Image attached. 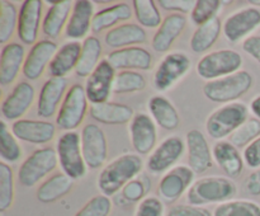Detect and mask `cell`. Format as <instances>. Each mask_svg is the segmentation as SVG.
Masks as SVG:
<instances>
[{"mask_svg": "<svg viewBox=\"0 0 260 216\" xmlns=\"http://www.w3.org/2000/svg\"><path fill=\"white\" fill-rule=\"evenodd\" d=\"M88 97L85 86L81 84H73L69 88L62 104L56 116V126L65 132L75 131L83 124L88 112Z\"/></svg>", "mask_w": 260, "mask_h": 216, "instance_id": "52a82bcc", "label": "cell"}, {"mask_svg": "<svg viewBox=\"0 0 260 216\" xmlns=\"http://www.w3.org/2000/svg\"><path fill=\"white\" fill-rule=\"evenodd\" d=\"M185 144L182 137L169 136L160 142L149 157L146 163L147 169L154 174L169 172L174 164L184 154Z\"/></svg>", "mask_w": 260, "mask_h": 216, "instance_id": "4fadbf2b", "label": "cell"}, {"mask_svg": "<svg viewBox=\"0 0 260 216\" xmlns=\"http://www.w3.org/2000/svg\"><path fill=\"white\" fill-rule=\"evenodd\" d=\"M132 18V8L127 3H117V4L111 5L108 8L99 10L95 13L91 23V30L94 33H101L106 29H112V28L123 24Z\"/></svg>", "mask_w": 260, "mask_h": 216, "instance_id": "4dcf8cb0", "label": "cell"}, {"mask_svg": "<svg viewBox=\"0 0 260 216\" xmlns=\"http://www.w3.org/2000/svg\"><path fill=\"white\" fill-rule=\"evenodd\" d=\"M132 9L141 27L159 28L162 23L157 3L154 0H134Z\"/></svg>", "mask_w": 260, "mask_h": 216, "instance_id": "d590c367", "label": "cell"}, {"mask_svg": "<svg viewBox=\"0 0 260 216\" xmlns=\"http://www.w3.org/2000/svg\"><path fill=\"white\" fill-rule=\"evenodd\" d=\"M260 27V9L246 7L230 14L223 23V35L231 43L250 37L251 33Z\"/></svg>", "mask_w": 260, "mask_h": 216, "instance_id": "7c38bea8", "label": "cell"}, {"mask_svg": "<svg viewBox=\"0 0 260 216\" xmlns=\"http://www.w3.org/2000/svg\"><path fill=\"white\" fill-rule=\"evenodd\" d=\"M222 4L223 2L220 0H197L194 9L190 13V19L197 25L205 24L208 20L217 17Z\"/></svg>", "mask_w": 260, "mask_h": 216, "instance_id": "7bdbcfd3", "label": "cell"}, {"mask_svg": "<svg viewBox=\"0 0 260 216\" xmlns=\"http://www.w3.org/2000/svg\"><path fill=\"white\" fill-rule=\"evenodd\" d=\"M222 28V23H221V19L218 17L208 20L205 24L198 25L197 29L193 32L189 42L193 52L202 53L210 50L217 42Z\"/></svg>", "mask_w": 260, "mask_h": 216, "instance_id": "e575fe53", "label": "cell"}, {"mask_svg": "<svg viewBox=\"0 0 260 216\" xmlns=\"http://www.w3.org/2000/svg\"><path fill=\"white\" fill-rule=\"evenodd\" d=\"M238 195L235 183L226 177L208 175L193 183L187 192V201L193 206H205L210 203H223Z\"/></svg>", "mask_w": 260, "mask_h": 216, "instance_id": "7a4b0ae2", "label": "cell"}, {"mask_svg": "<svg viewBox=\"0 0 260 216\" xmlns=\"http://www.w3.org/2000/svg\"><path fill=\"white\" fill-rule=\"evenodd\" d=\"M194 175L196 173L189 165H177L172 168L162 175L157 186L160 197L169 203L179 200L196 182Z\"/></svg>", "mask_w": 260, "mask_h": 216, "instance_id": "8fae6325", "label": "cell"}, {"mask_svg": "<svg viewBox=\"0 0 260 216\" xmlns=\"http://www.w3.org/2000/svg\"><path fill=\"white\" fill-rule=\"evenodd\" d=\"M248 107L240 102L223 104L208 116L206 130L212 139L221 141L231 136L248 119Z\"/></svg>", "mask_w": 260, "mask_h": 216, "instance_id": "277c9868", "label": "cell"}, {"mask_svg": "<svg viewBox=\"0 0 260 216\" xmlns=\"http://www.w3.org/2000/svg\"><path fill=\"white\" fill-rule=\"evenodd\" d=\"M157 5L167 12L187 14L192 13V10L194 9L196 2L194 0H160L157 2Z\"/></svg>", "mask_w": 260, "mask_h": 216, "instance_id": "c3c4849f", "label": "cell"}, {"mask_svg": "<svg viewBox=\"0 0 260 216\" xmlns=\"http://www.w3.org/2000/svg\"><path fill=\"white\" fill-rule=\"evenodd\" d=\"M185 145L188 151V165L196 174H203L213 165V155L205 135L197 129L187 132Z\"/></svg>", "mask_w": 260, "mask_h": 216, "instance_id": "e0dca14e", "label": "cell"}, {"mask_svg": "<svg viewBox=\"0 0 260 216\" xmlns=\"http://www.w3.org/2000/svg\"><path fill=\"white\" fill-rule=\"evenodd\" d=\"M142 167L144 163L137 154H123L116 158L99 173L96 180L99 191L107 197L114 196L141 173Z\"/></svg>", "mask_w": 260, "mask_h": 216, "instance_id": "6da1fadb", "label": "cell"}, {"mask_svg": "<svg viewBox=\"0 0 260 216\" xmlns=\"http://www.w3.org/2000/svg\"><path fill=\"white\" fill-rule=\"evenodd\" d=\"M258 137H260V119L248 118L231 135L230 142L236 147H244L250 145Z\"/></svg>", "mask_w": 260, "mask_h": 216, "instance_id": "b9f144b4", "label": "cell"}, {"mask_svg": "<svg viewBox=\"0 0 260 216\" xmlns=\"http://www.w3.org/2000/svg\"><path fill=\"white\" fill-rule=\"evenodd\" d=\"M50 8L46 12L42 20V32L46 37L57 38L69 22L71 12L75 3L71 0H61V2H46Z\"/></svg>", "mask_w": 260, "mask_h": 216, "instance_id": "4316f807", "label": "cell"}, {"mask_svg": "<svg viewBox=\"0 0 260 216\" xmlns=\"http://www.w3.org/2000/svg\"><path fill=\"white\" fill-rule=\"evenodd\" d=\"M57 50V45L48 38L35 43L25 57L22 70L23 75L28 80H37L38 78H41V75L45 73V69L50 66Z\"/></svg>", "mask_w": 260, "mask_h": 216, "instance_id": "ac0fdd59", "label": "cell"}, {"mask_svg": "<svg viewBox=\"0 0 260 216\" xmlns=\"http://www.w3.org/2000/svg\"><path fill=\"white\" fill-rule=\"evenodd\" d=\"M147 36L144 27L136 23H123L112 28L104 36V43L108 47L119 50V48L132 47L146 42Z\"/></svg>", "mask_w": 260, "mask_h": 216, "instance_id": "484cf974", "label": "cell"}, {"mask_svg": "<svg viewBox=\"0 0 260 216\" xmlns=\"http://www.w3.org/2000/svg\"><path fill=\"white\" fill-rule=\"evenodd\" d=\"M73 187L74 179L65 173H56L41 183L36 192V197L42 203H52L65 197Z\"/></svg>", "mask_w": 260, "mask_h": 216, "instance_id": "d6a6232c", "label": "cell"}, {"mask_svg": "<svg viewBox=\"0 0 260 216\" xmlns=\"http://www.w3.org/2000/svg\"><path fill=\"white\" fill-rule=\"evenodd\" d=\"M146 88V79L139 71L124 70L116 74L113 83V93L127 94L141 91Z\"/></svg>", "mask_w": 260, "mask_h": 216, "instance_id": "ab89813d", "label": "cell"}, {"mask_svg": "<svg viewBox=\"0 0 260 216\" xmlns=\"http://www.w3.org/2000/svg\"><path fill=\"white\" fill-rule=\"evenodd\" d=\"M116 78V69L106 60H102L95 70L90 74L85 83V93L91 104H101L108 102L113 91Z\"/></svg>", "mask_w": 260, "mask_h": 216, "instance_id": "5bb4252c", "label": "cell"}, {"mask_svg": "<svg viewBox=\"0 0 260 216\" xmlns=\"http://www.w3.org/2000/svg\"><path fill=\"white\" fill-rule=\"evenodd\" d=\"M42 12L43 2L41 0H25L20 5L17 33L24 45L33 46L38 42L37 38L41 28Z\"/></svg>", "mask_w": 260, "mask_h": 216, "instance_id": "2e32d148", "label": "cell"}, {"mask_svg": "<svg viewBox=\"0 0 260 216\" xmlns=\"http://www.w3.org/2000/svg\"><path fill=\"white\" fill-rule=\"evenodd\" d=\"M190 60L187 53L170 52L157 65L154 74V86L157 91H167L188 73Z\"/></svg>", "mask_w": 260, "mask_h": 216, "instance_id": "30bf717a", "label": "cell"}, {"mask_svg": "<svg viewBox=\"0 0 260 216\" xmlns=\"http://www.w3.org/2000/svg\"><path fill=\"white\" fill-rule=\"evenodd\" d=\"M22 157V147L8 127L5 119L0 122V158L4 163H15Z\"/></svg>", "mask_w": 260, "mask_h": 216, "instance_id": "f35d334b", "label": "cell"}, {"mask_svg": "<svg viewBox=\"0 0 260 216\" xmlns=\"http://www.w3.org/2000/svg\"><path fill=\"white\" fill-rule=\"evenodd\" d=\"M68 84L66 78H50L45 81L37 99V114L41 118H50L60 109L69 90Z\"/></svg>", "mask_w": 260, "mask_h": 216, "instance_id": "ffe728a7", "label": "cell"}, {"mask_svg": "<svg viewBox=\"0 0 260 216\" xmlns=\"http://www.w3.org/2000/svg\"><path fill=\"white\" fill-rule=\"evenodd\" d=\"M112 206L111 198L101 193L91 197L74 216H109Z\"/></svg>", "mask_w": 260, "mask_h": 216, "instance_id": "f6af8a7d", "label": "cell"}, {"mask_svg": "<svg viewBox=\"0 0 260 216\" xmlns=\"http://www.w3.org/2000/svg\"><path fill=\"white\" fill-rule=\"evenodd\" d=\"M57 164L58 157L56 149L50 146L41 147L30 152L20 164L18 169V180L23 187H35L43 178L51 174Z\"/></svg>", "mask_w": 260, "mask_h": 216, "instance_id": "5b68a950", "label": "cell"}, {"mask_svg": "<svg viewBox=\"0 0 260 216\" xmlns=\"http://www.w3.org/2000/svg\"><path fill=\"white\" fill-rule=\"evenodd\" d=\"M25 50L18 42H9L4 45L0 55V84L3 86L10 85L23 70L25 61Z\"/></svg>", "mask_w": 260, "mask_h": 216, "instance_id": "d4e9b609", "label": "cell"}, {"mask_svg": "<svg viewBox=\"0 0 260 216\" xmlns=\"http://www.w3.org/2000/svg\"><path fill=\"white\" fill-rule=\"evenodd\" d=\"M244 162L251 169L260 168V137L254 140L244 150Z\"/></svg>", "mask_w": 260, "mask_h": 216, "instance_id": "681fc988", "label": "cell"}, {"mask_svg": "<svg viewBox=\"0 0 260 216\" xmlns=\"http://www.w3.org/2000/svg\"><path fill=\"white\" fill-rule=\"evenodd\" d=\"M81 53L79 58L78 66L75 69V74L79 78H86L90 76L101 63L102 56V43L94 36H89L81 43Z\"/></svg>", "mask_w": 260, "mask_h": 216, "instance_id": "836d02e7", "label": "cell"}, {"mask_svg": "<svg viewBox=\"0 0 260 216\" xmlns=\"http://www.w3.org/2000/svg\"><path fill=\"white\" fill-rule=\"evenodd\" d=\"M241 65L243 57L238 51L217 50L203 56L197 63L196 70L201 78L211 81L238 73Z\"/></svg>", "mask_w": 260, "mask_h": 216, "instance_id": "ba28073f", "label": "cell"}, {"mask_svg": "<svg viewBox=\"0 0 260 216\" xmlns=\"http://www.w3.org/2000/svg\"><path fill=\"white\" fill-rule=\"evenodd\" d=\"M89 112H90L91 118L103 125L128 124L136 116L131 107L127 104L116 103V102L91 104Z\"/></svg>", "mask_w": 260, "mask_h": 216, "instance_id": "f1b7e54d", "label": "cell"}, {"mask_svg": "<svg viewBox=\"0 0 260 216\" xmlns=\"http://www.w3.org/2000/svg\"><path fill=\"white\" fill-rule=\"evenodd\" d=\"M56 151L62 173L74 180L81 179L86 175L88 167L81 151V136L76 131L63 132L57 140Z\"/></svg>", "mask_w": 260, "mask_h": 216, "instance_id": "8992f818", "label": "cell"}, {"mask_svg": "<svg viewBox=\"0 0 260 216\" xmlns=\"http://www.w3.org/2000/svg\"><path fill=\"white\" fill-rule=\"evenodd\" d=\"M245 190L249 195L260 196V168L248 175L245 180Z\"/></svg>", "mask_w": 260, "mask_h": 216, "instance_id": "816d5d0a", "label": "cell"}, {"mask_svg": "<svg viewBox=\"0 0 260 216\" xmlns=\"http://www.w3.org/2000/svg\"><path fill=\"white\" fill-rule=\"evenodd\" d=\"M147 108L152 119L161 129L173 131L178 129L180 124V117L174 104L164 96H152L147 102Z\"/></svg>", "mask_w": 260, "mask_h": 216, "instance_id": "1f68e13d", "label": "cell"}, {"mask_svg": "<svg viewBox=\"0 0 260 216\" xmlns=\"http://www.w3.org/2000/svg\"><path fill=\"white\" fill-rule=\"evenodd\" d=\"M185 25H187V17L184 14H178V13L168 14L152 37L151 46L154 51L159 53L169 51L173 43L183 33Z\"/></svg>", "mask_w": 260, "mask_h": 216, "instance_id": "cb8c5ba5", "label": "cell"}, {"mask_svg": "<svg viewBox=\"0 0 260 216\" xmlns=\"http://www.w3.org/2000/svg\"><path fill=\"white\" fill-rule=\"evenodd\" d=\"M250 109H251V112H253V113L255 114L256 118L260 119V96L255 97V98H254L253 101H251Z\"/></svg>", "mask_w": 260, "mask_h": 216, "instance_id": "f5cc1de1", "label": "cell"}, {"mask_svg": "<svg viewBox=\"0 0 260 216\" xmlns=\"http://www.w3.org/2000/svg\"><path fill=\"white\" fill-rule=\"evenodd\" d=\"M107 61L113 66L116 70H150L152 66V56L150 51L144 47L119 48L113 50L107 55Z\"/></svg>", "mask_w": 260, "mask_h": 216, "instance_id": "7402d4cb", "label": "cell"}, {"mask_svg": "<svg viewBox=\"0 0 260 216\" xmlns=\"http://www.w3.org/2000/svg\"><path fill=\"white\" fill-rule=\"evenodd\" d=\"M167 216H213L208 208L202 207V206H193V205H174L168 210Z\"/></svg>", "mask_w": 260, "mask_h": 216, "instance_id": "7dc6e473", "label": "cell"}, {"mask_svg": "<svg viewBox=\"0 0 260 216\" xmlns=\"http://www.w3.org/2000/svg\"><path fill=\"white\" fill-rule=\"evenodd\" d=\"M150 183L147 175L142 174L140 177H136L131 182L127 183L121 191L122 200L126 201L127 203L141 202L145 198V195L149 191Z\"/></svg>", "mask_w": 260, "mask_h": 216, "instance_id": "ee69618b", "label": "cell"}, {"mask_svg": "<svg viewBox=\"0 0 260 216\" xmlns=\"http://www.w3.org/2000/svg\"><path fill=\"white\" fill-rule=\"evenodd\" d=\"M250 4H253V5H260V2H256V0H253V2H250Z\"/></svg>", "mask_w": 260, "mask_h": 216, "instance_id": "db71d44e", "label": "cell"}, {"mask_svg": "<svg viewBox=\"0 0 260 216\" xmlns=\"http://www.w3.org/2000/svg\"><path fill=\"white\" fill-rule=\"evenodd\" d=\"M10 131L20 141L35 145H43L52 141L56 135V126L43 119H18L13 122Z\"/></svg>", "mask_w": 260, "mask_h": 216, "instance_id": "d6986e66", "label": "cell"}, {"mask_svg": "<svg viewBox=\"0 0 260 216\" xmlns=\"http://www.w3.org/2000/svg\"><path fill=\"white\" fill-rule=\"evenodd\" d=\"M94 3L90 0H78L75 2L69 22L65 28V37L71 41L85 40L89 30L91 29V23L95 15Z\"/></svg>", "mask_w": 260, "mask_h": 216, "instance_id": "603a6c76", "label": "cell"}, {"mask_svg": "<svg viewBox=\"0 0 260 216\" xmlns=\"http://www.w3.org/2000/svg\"><path fill=\"white\" fill-rule=\"evenodd\" d=\"M135 216H165L164 202L155 196H147L139 202Z\"/></svg>", "mask_w": 260, "mask_h": 216, "instance_id": "bcb514c9", "label": "cell"}, {"mask_svg": "<svg viewBox=\"0 0 260 216\" xmlns=\"http://www.w3.org/2000/svg\"><path fill=\"white\" fill-rule=\"evenodd\" d=\"M129 139L139 154L146 155L151 152L157 139L154 119L146 113H137L129 122Z\"/></svg>", "mask_w": 260, "mask_h": 216, "instance_id": "44dd1931", "label": "cell"}, {"mask_svg": "<svg viewBox=\"0 0 260 216\" xmlns=\"http://www.w3.org/2000/svg\"><path fill=\"white\" fill-rule=\"evenodd\" d=\"M213 158L229 178H238L243 173L244 158L238 147L230 141L221 140L216 142L213 146Z\"/></svg>", "mask_w": 260, "mask_h": 216, "instance_id": "f546056e", "label": "cell"}, {"mask_svg": "<svg viewBox=\"0 0 260 216\" xmlns=\"http://www.w3.org/2000/svg\"><path fill=\"white\" fill-rule=\"evenodd\" d=\"M81 46L83 45L79 41H70L58 47L48 66V73L52 78H65L68 74L75 70L80 58Z\"/></svg>", "mask_w": 260, "mask_h": 216, "instance_id": "83f0119b", "label": "cell"}, {"mask_svg": "<svg viewBox=\"0 0 260 216\" xmlns=\"http://www.w3.org/2000/svg\"><path fill=\"white\" fill-rule=\"evenodd\" d=\"M36 98L35 86L28 81H20L13 88L2 103V116L8 121H18L27 113Z\"/></svg>", "mask_w": 260, "mask_h": 216, "instance_id": "9a60e30c", "label": "cell"}, {"mask_svg": "<svg viewBox=\"0 0 260 216\" xmlns=\"http://www.w3.org/2000/svg\"><path fill=\"white\" fill-rule=\"evenodd\" d=\"M14 201V174L10 165L0 163V211L9 210Z\"/></svg>", "mask_w": 260, "mask_h": 216, "instance_id": "60d3db41", "label": "cell"}, {"mask_svg": "<svg viewBox=\"0 0 260 216\" xmlns=\"http://www.w3.org/2000/svg\"><path fill=\"white\" fill-rule=\"evenodd\" d=\"M213 216H260V205L250 200H231L216 206Z\"/></svg>", "mask_w": 260, "mask_h": 216, "instance_id": "8d00e7d4", "label": "cell"}, {"mask_svg": "<svg viewBox=\"0 0 260 216\" xmlns=\"http://www.w3.org/2000/svg\"><path fill=\"white\" fill-rule=\"evenodd\" d=\"M253 83V75L249 71L240 70L229 76L207 81L203 85V94L208 101L215 103H233L248 93Z\"/></svg>", "mask_w": 260, "mask_h": 216, "instance_id": "3957f363", "label": "cell"}, {"mask_svg": "<svg viewBox=\"0 0 260 216\" xmlns=\"http://www.w3.org/2000/svg\"><path fill=\"white\" fill-rule=\"evenodd\" d=\"M19 12L13 3L0 2V43L7 45L18 28Z\"/></svg>", "mask_w": 260, "mask_h": 216, "instance_id": "74e56055", "label": "cell"}, {"mask_svg": "<svg viewBox=\"0 0 260 216\" xmlns=\"http://www.w3.org/2000/svg\"><path fill=\"white\" fill-rule=\"evenodd\" d=\"M81 151L89 169H98L108 158V141L103 130L88 124L81 130Z\"/></svg>", "mask_w": 260, "mask_h": 216, "instance_id": "9c48e42d", "label": "cell"}, {"mask_svg": "<svg viewBox=\"0 0 260 216\" xmlns=\"http://www.w3.org/2000/svg\"><path fill=\"white\" fill-rule=\"evenodd\" d=\"M243 48L248 55L260 64V36H250L244 40Z\"/></svg>", "mask_w": 260, "mask_h": 216, "instance_id": "f907efd6", "label": "cell"}]
</instances>
